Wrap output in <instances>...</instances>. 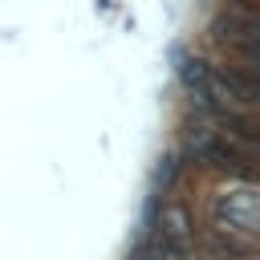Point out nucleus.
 I'll use <instances>...</instances> for the list:
<instances>
[{
  "mask_svg": "<svg viewBox=\"0 0 260 260\" xmlns=\"http://www.w3.org/2000/svg\"><path fill=\"white\" fill-rule=\"evenodd\" d=\"M211 207H215V223H219V232L256 236V228H260V199H256L252 183H244L240 191H219Z\"/></svg>",
  "mask_w": 260,
  "mask_h": 260,
  "instance_id": "obj_1",
  "label": "nucleus"
},
{
  "mask_svg": "<svg viewBox=\"0 0 260 260\" xmlns=\"http://www.w3.org/2000/svg\"><path fill=\"white\" fill-rule=\"evenodd\" d=\"M162 256H175L183 260L191 252V215L183 203H167L162 207V240H158Z\"/></svg>",
  "mask_w": 260,
  "mask_h": 260,
  "instance_id": "obj_2",
  "label": "nucleus"
},
{
  "mask_svg": "<svg viewBox=\"0 0 260 260\" xmlns=\"http://www.w3.org/2000/svg\"><path fill=\"white\" fill-rule=\"evenodd\" d=\"M207 61L203 57H187L183 61V69H179V77H183V85L191 89V93H207Z\"/></svg>",
  "mask_w": 260,
  "mask_h": 260,
  "instance_id": "obj_3",
  "label": "nucleus"
},
{
  "mask_svg": "<svg viewBox=\"0 0 260 260\" xmlns=\"http://www.w3.org/2000/svg\"><path fill=\"white\" fill-rule=\"evenodd\" d=\"M175 175H179V158H175V154H167V158L158 162V171H154V183L167 191V187L175 183Z\"/></svg>",
  "mask_w": 260,
  "mask_h": 260,
  "instance_id": "obj_4",
  "label": "nucleus"
},
{
  "mask_svg": "<svg viewBox=\"0 0 260 260\" xmlns=\"http://www.w3.org/2000/svg\"><path fill=\"white\" fill-rule=\"evenodd\" d=\"M130 260H162V248H158V244H154V248H138Z\"/></svg>",
  "mask_w": 260,
  "mask_h": 260,
  "instance_id": "obj_5",
  "label": "nucleus"
}]
</instances>
